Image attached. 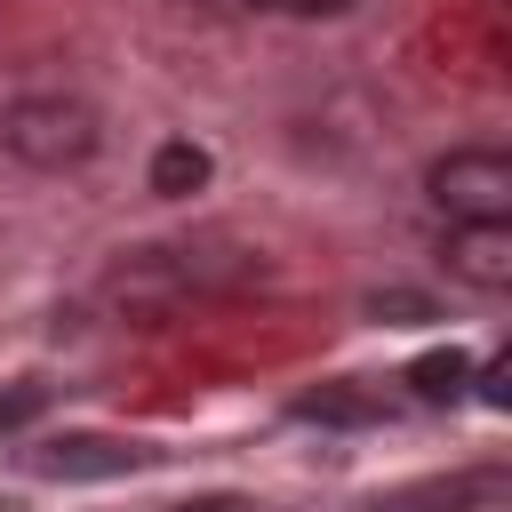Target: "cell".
Listing matches in <instances>:
<instances>
[{
	"label": "cell",
	"instance_id": "1",
	"mask_svg": "<svg viewBox=\"0 0 512 512\" xmlns=\"http://www.w3.org/2000/svg\"><path fill=\"white\" fill-rule=\"evenodd\" d=\"M96 112L80 104V96H16V104H0V144L24 160V168H80L88 152H96Z\"/></svg>",
	"mask_w": 512,
	"mask_h": 512
},
{
	"label": "cell",
	"instance_id": "2",
	"mask_svg": "<svg viewBox=\"0 0 512 512\" xmlns=\"http://www.w3.org/2000/svg\"><path fill=\"white\" fill-rule=\"evenodd\" d=\"M424 192L448 224H512V152L496 144H456L424 168Z\"/></svg>",
	"mask_w": 512,
	"mask_h": 512
},
{
	"label": "cell",
	"instance_id": "3",
	"mask_svg": "<svg viewBox=\"0 0 512 512\" xmlns=\"http://www.w3.org/2000/svg\"><path fill=\"white\" fill-rule=\"evenodd\" d=\"M440 256L464 288H488V296L512 288V224H448Z\"/></svg>",
	"mask_w": 512,
	"mask_h": 512
},
{
	"label": "cell",
	"instance_id": "4",
	"mask_svg": "<svg viewBox=\"0 0 512 512\" xmlns=\"http://www.w3.org/2000/svg\"><path fill=\"white\" fill-rule=\"evenodd\" d=\"M144 456L136 448H120V440H56L48 456H40V472H56V480H88V472H136Z\"/></svg>",
	"mask_w": 512,
	"mask_h": 512
},
{
	"label": "cell",
	"instance_id": "5",
	"mask_svg": "<svg viewBox=\"0 0 512 512\" xmlns=\"http://www.w3.org/2000/svg\"><path fill=\"white\" fill-rule=\"evenodd\" d=\"M200 184H208V152H200L192 136H168V144L152 152V192H160V200H192Z\"/></svg>",
	"mask_w": 512,
	"mask_h": 512
},
{
	"label": "cell",
	"instance_id": "6",
	"mask_svg": "<svg viewBox=\"0 0 512 512\" xmlns=\"http://www.w3.org/2000/svg\"><path fill=\"white\" fill-rule=\"evenodd\" d=\"M408 384H416V400H464V384H472V360H464L456 344H440V352H424V360L408 368Z\"/></svg>",
	"mask_w": 512,
	"mask_h": 512
},
{
	"label": "cell",
	"instance_id": "7",
	"mask_svg": "<svg viewBox=\"0 0 512 512\" xmlns=\"http://www.w3.org/2000/svg\"><path fill=\"white\" fill-rule=\"evenodd\" d=\"M296 416H320V424H368V416H376V400H368V392H352V384H320V392H304V400H296Z\"/></svg>",
	"mask_w": 512,
	"mask_h": 512
},
{
	"label": "cell",
	"instance_id": "8",
	"mask_svg": "<svg viewBox=\"0 0 512 512\" xmlns=\"http://www.w3.org/2000/svg\"><path fill=\"white\" fill-rule=\"evenodd\" d=\"M480 400L488 408H512V360H488L480 368Z\"/></svg>",
	"mask_w": 512,
	"mask_h": 512
},
{
	"label": "cell",
	"instance_id": "9",
	"mask_svg": "<svg viewBox=\"0 0 512 512\" xmlns=\"http://www.w3.org/2000/svg\"><path fill=\"white\" fill-rule=\"evenodd\" d=\"M264 8H288V16H344L352 0H264Z\"/></svg>",
	"mask_w": 512,
	"mask_h": 512
},
{
	"label": "cell",
	"instance_id": "10",
	"mask_svg": "<svg viewBox=\"0 0 512 512\" xmlns=\"http://www.w3.org/2000/svg\"><path fill=\"white\" fill-rule=\"evenodd\" d=\"M32 408H40V392H8V400H0V424H16V416H32Z\"/></svg>",
	"mask_w": 512,
	"mask_h": 512
},
{
	"label": "cell",
	"instance_id": "11",
	"mask_svg": "<svg viewBox=\"0 0 512 512\" xmlns=\"http://www.w3.org/2000/svg\"><path fill=\"white\" fill-rule=\"evenodd\" d=\"M192 8H208V16H248V8H264V0H192Z\"/></svg>",
	"mask_w": 512,
	"mask_h": 512
},
{
	"label": "cell",
	"instance_id": "12",
	"mask_svg": "<svg viewBox=\"0 0 512 512\" xmlns=\"http://www.w3.org/2000/svg\"><path fill=\"white\" fill-rule=\"evenodd\" d=\"M176 512H240L232 496H208V504H176Z\"/></svg>",
	"mask_w": 512,
	"mask_h": 512
}]
</instances>
